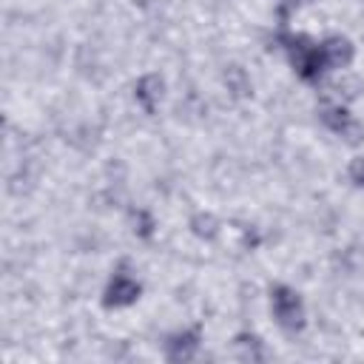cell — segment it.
<instances>
[{
    "instance_id": "cell-1",
    "label": "cell",
    "mask_w": 364,
    "mask_h": 364,
    "mask_svg": "<svg viewBox=\"0 0 364 364\" xmlns=\"http://www.w3.org/2000/svg\"><path fill=\"white\" fill-rule=\"evenodd\" d=\"M273 313L284 327H299L301 324V301H299V296L293 290H287V287H279L273 293Z\"/></svg>"
},
{
    "instance_id": "cell-2",
    "label": "cell",
    "mask_w": 364,
    "mask_h": 364,
    "mask_svg": "<svg viewBox=\"0 0 364 364\" xmlns=\"http://www.w3.org/2000/svg\"><path fill=\"white\" fill-rule=\"evenodd\" d=\"M136 296H139V284L125 273H119L108 287V304H128Z\"/></svg>"
},
{
    "instance_id": "cell-3",
    "label": "cell",
    "mask_w": 364,
    "mask_h": 364,
    "mask_svg": "<svg viewBox=\"0 0 364 364\" xmlns=\"http://www.w3.org/2000/svg\"><path fill=\"white\" fill-rule=\"evenodd\" d=\"M321 60L324 65H344L350 60V46L347 40H330L321 46Z\"/></svg>"
},
{
    "instance_id": "cell-4",
    "label": "cell",
    "mask_w": 364,
    "mask_h": 364,
    "mask_svg": "<svg viewBox=\"0 0 364 364\" xmlns=\"http://www.w3.org/2000/svg\"><path fill=\"white\" fill-rule=\"evenodd\" d=\"M159 88H162V82H159L156 77H145V80H142V85H139V97L145 100V105H154V100L159 97Z\"/></svg>"
}]
</instances>
